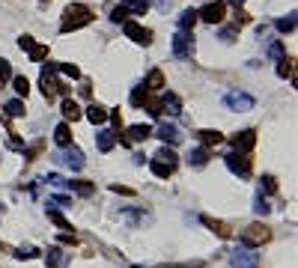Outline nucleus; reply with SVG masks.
<instances>
[{
  "label": "nucleus",
  "instance_id": "obj_28",
  "mask_svg": "<svg viewBox=\"0 0 298 268\" xmlns=\"http://www.w3.org/2000/svg\"><path fill=\"white\" fill-rule=\"evenodd\" d=\"M45 57H48V48H45V45H33V51H30V60H33V63H42Z\"/></svg>",
  "mask_w": 298,
  "mask_h": 268
},
{
  "label": "nucleus",
  "instance_id": "obj_40",
  "mask_svg": "<svg viewBox=\"0 0 298 268\" xmlns=\"http://www.w3.org/2000/svg\"><path fill=\"white\" fill-rule=\"evenodd\" d=\"M263 185H266V191H278V182H275V176H263Z\"/></svg>",
  "mask_w": 298,
  "mask_h": 268
},
{
  "label": "nucleus",
  "instance_id": "obj_31",
  "mask_svg": "<svg viewBox=\"0 0 298 268\" xmlns=\"http://www.w3.org/2000/svg\"><path fill=\"white\" fill-rule=\"evenodd\" d=\"M194 24H197V12H194V9H188V12L182 15V30H191Z\"/></svg>",
  "mask_w": 298,
  "mask_h": 268
},
{
  "label": "nucleus",
  "instance_id": "obj_38",
  "mask_svg": "<svg viewBox=\"0 0 298 268\" xmlns=\"http://www.w3.org/2000/svg\"><path fill=\"white\" fill-rule=\"evenodd\" d=\"M15 257H18V260H33V257H36V248H18Z\"/></svg>",
  "mask_w": 298,
  "mask_h": 268
},
{
  "label": "nucleus",
  "instance_id": "obj_5",
  "mask_svg": "<svg viewBox=\"0 0 298 268\" xmlns=\"http://www.w3.org/2000/svg\"><path fill=\"white\" fill-rule=\"evenodd\" d=\"M227 167L239 176H251V155L248 152H233V155H227Z\"/></svg>",
  "mask_w": 298,
  "mask_h": 268
},
{
  "label": "nucleus",
  "instance_id": "obj_43",
  "mask_svg": "<svg viewBox=\"0 0 298 268\" xmlns=\"http://www.w3.org/2000/svg\"><path fill=\"white\" fill-rule=\"evenodd\" d=\"M60 242H63V245H78V239H75V236H69V233H66V236H60Z\"/></svg>",
  "mask_w": 298,
  "mask_h": 268
},
{
  "label": "nucleus",
  "instance_id": "obj_3",
  "mask_svg": "<svg viewBox=\"0 0 298 268\" xmlns=\"http://www.w3.org/2000/svg\"><path fill=\"white\" fill-rule=\"evenodd\" d=\"M224 15H227V3H224V0L206 3V6L197 12V18H200V21H206V24H221V21H224Z\"/></svg>",
  "mask_w": 298,
  "mask_h": 268
},
{
  "label": "nucleus",
  "instance_id": "obj_33",
  "mask_svg": "<svg viewBox=\"0 0 298 268\" xmlns=\"http://www.w3.org/2000/svg\"><path fill=\"white\" fill-rule=\"evenodd\" d=\"M191 161H194V164H206V161H209V149H206V146H203V149H197V152L191 155Z\"/></svg>",
  "mask_w": 298,
  "mask_h": 268
},
{
  "label": "nucleus",
  "instance_id": "obj_9",
  "mask_svg": "<svg viewBox=\"0 0 298 268\" xmlns=\"http://www.w3.org/2000/svg\"><path fill=\"white\" fill-rule=\"evenodd\" d=\"M203 224L218 236V239H230L233 236V227L230 224H224V221H215V218H203Z\"/></svg>",
  "mask_w": 298,
  "mask_h": 268
},
{
  "label": "nucleus",
  "instance_id": "obj_8",
  "mask_svg": "<svg viewBox=\"0 0 298 268\" xmlns=\"http://www.w3.org/2000/svg\"><path fill=\"white\" fill-rule=\"evenodd\" d=\"M143 89H146V92H161V89H164V72H161V69H152V72L146 75Z\"/></svg>",
  "mask_w": 298,
  "mask_h": 268
},
{
  "label": "nucleus",
  "instance_id": "obj_16",
  "mask_svg": "<svg viewBox=\"0 0 298 268\" xmlns=\"http://www.w3.org/2000/svg\"><path fill=\"white\" fill-rule=\"evenodd\" d=\"M146 137H152V128H149V125L140 122V125H131V128H128V140H131V143H134V140H146Z\"/></svg>",
  "mask_w": 298,
  "mask_h": 268
},
{
  "label": "nucleus",
  "instance_id": "obj_1",
  "mask_svg": "<svg viewBox=\"0 0 298 268\" xmlns=\"http://www.w3.org/2000/svg\"><path fill=\"white\" fill-rule=\"evenodd\" d=\"M90 21H93V9H90V6H84V3H69L66 12H63L60 30H63V33H72V30H78V27H84V24H90Z\"/></svg>",
  "mask_w": 298,
  "mask_h": 268
},
{
  "label": "nucleus",
  "instance_id": "obj_15",
  "mask_svg": "<svg viewBox=\"0 0 298 268\" xmlns=\"http://www.w3.org/2000/svg\"><path fill=\"white\" fill-rule=\"evenodd\" d=\"M54 140H57L60 146H69V143H72V128H69V122H60V125L54 128Z\"/></svg>",
  "mask_w": 298,
  "mask_h": 268
},
{
  "label": "nucleus",
  "instance_id": "obj_17",
  "mask_svg": "<svg viewBox=\"0 0 298 268\" xmlns=\"http://www.w3.org/2000/svg\"><path fill=\"white\" fill-rule=\"evenodd\" d=\"M113 143H116V134H113V131H101V134H99V149H101V152H110Z\"/></svg>",
  "mask_w": 298,
  "mask_h": 268
},
{
  "label": "nucleus",
  "instance_id": "obj_35",
  "mask_svg": "<svg viewBox=\"0 0 298 268\" xmlns=\"http://www.w3.org/2000/svg\"><path fill=\"white\" fill-rule=\"evenodd\" d=\"M293 27H296V18H281V21H278V30H281V33H290Z\"/></svg>",
  "mask_w": 298,
  "mask_h": 268
},
{
  "label": "nucleus",
  "instance_id": "obj_25",
  "mask_svg": "<svg viewBox=\"0 0 298 268\" xmlns=\"http://www.w3.org/2000/svg\"><path fill=\"white\" fill-rule=\"evenodd\" d=\"M146 98H149V92H146L143 87H137V89L131 92V104H134V107H143V104H146Z\"/></svg>",
  "mask_w": 298,
  "mask_h": 268
},
{
  "label": "nucleus",
  "instance_id": "obj_27",
  "mask_svg": "<svg viewBox=\"0 0 298 268\" xmlns=\"http://www.w3.org/2000/svg\"><path fill=\"white\" fill-rule=\"evenodd\" d=\"M143 107H146L152 116H161V113H164V110H161V98H152V95L146 98V104H143Z\"/></svg>",
  "mask_w": 298,
  "mask_h": 268
},
{
  "label": "nucleus",
  "instance_id": "obj_18",
  "mask_svg": "<svg viewBox=\"0 0 298 268\" xmlns=\"http://www.w3.org/2000/svg\"><path fill=\"white\" fill-rule=\"evenodd\" d=\"M158 137H161L164 143H176V140H179V131H176L173 125H161V128H158Z\"/></svg>",
  "mask_w": 298,
  "mask_h": 268
},
{
  "label": "nucleus",
  "instance_id": "obj_26",
  "mask_svg": "<svg viewBox=\"0 0 298 268\" xmlns=\"http://www.w3.org/2000/svg\"><path fill=\"white\" fill-rule=\"evenodd\" d=\"M6 113H9V116H24V101H21V98H12V101L6 104Z\"/></svg>",
  "mask_w": 298,
  "mask_h": 268
},
{
  "label": "nucleus",
  "instance_id": "obj_37",
  "mask_svg": "<svg viewBox=\"0 0 298 268\" xmlns=\"http://www.w3.org/2000/svg\"><path fill=\"white\" fill-rule=\"evenodd\" d=\"M278 75H281V78L293 75V60H281V66H278Z\"/></svg>",
  "mask_w": 298,
  "mask_h": 268
},
{
  "label": "nucleus",
  "instance_id": "obj_23",
  "mask_svg": "<svg viewBox=\"0 0 298 268\" xmlns=\"http://www.w3.org/2000/svg\"><path fill=\"white\" fill-rule=\"evenodd\" d=\"M12 87H15L18 95H27V92H30V81H27L24 75H15V78H12Z\"/></svg>",
  "mask_w": 298,
  "mask_h": 268
},
{
  "label": "nucleus",
  "instance_id": "obj_41",
  "mask_svg": "<svg viewBox=\"0 0 298 268\" xmlns=\"http://www.w3.org/2000/svg\"><path fill=\"white\" fill-rule=\"evenodd\" d=\"M69 164H75V167H81V164H84V158H81V152H78V149H72V155H69Z\"/></svg>",
  "mask_w": 298,
  "mask_h": 268
},
{
  "label": "nucleus",
  "instance_id": "obj_14",
  "mask_svg": "<svg viewBox=\"0 0 298 268\" xmlns=\"http://www.w3.org/2000/svg\"><path fill=\"white\" fill-rule=\"evenodd\" d=\"M200 143H203L206 149H212V146L224 143V134H221V131H212V128H206V131H200Z\"/></svg>",
  "mask_w": 298,
  "mask_h": 268
},
{
  "label": "nucleus",
  "instance_id": "obj_19",
  "mask_svg": "<svg viewBox=\"0 0 298 268\" xmlns=\"http://www.w3.org/2000/svg\"><path fill=\"white\" fill-rule=\"evenodd\" d=\"M155 158H158V161H164V164H170V167H176V161H179V155H176L173 149H167V146H161Z\"/></svg>",
  "mask_w": 298,
  "mask_h": 268
},
{
  "label": "nucleus",
  "instance_id": "obj_42",
  "mask_svg": "<svg viewBox=\"0 0 298 268\" xmlns=\"http://www.w3.org/2000/svg\"><path fill=\"white\" fill-rule=\"evenodd\" d=\"M110 191H113V194H125V197H131V194H134V191H131V188H125V185H110Z\"/></svg>",
  "mask_w": 298,
  "mask_h": 268
},
{
  "label": "nucleus",
  "instance_id": "obj_6",
  "mask_svg": "<svg viewBox=\"0 0 298 268\" xmlns=\"http://www.w3.org/2000/svg\"><path fill=\"white\" fill-rule=\"evenodd\" d=\"M125 36L134 39L137 45H149V42H152V30H146V27H140V24H134V21H125Z\"/></svg>",
  "mask_w": 298,
  "mask_h": 268
},
{
  "label": "nucleus",
  "instance_id": "obj_36",
  "mask_svg": "<svg viewBox=\"0 0 298 268\" xmlns=\"http://www.w3.org/2000/svg\"><path fill=\"white\" fill-rule=\"evenodd\" d=\"M33 45H36V42H33V36H21V39H18V48H21V51H27V54L33 51Z\"/></svg>",
  "mask_w": 298,
  "mask_h": 268
},
{
  "label": "nucleus",
  "instance_id": "obj_2",
  "mask_svg": "<svg viewBox=\"0 0 298 268\" xmlns=\"http://www.w3.org/2000/svg\"><path fill=\"white\" fill-rule=\"evenodd\" d=\"M272 239V230L266 227V224H251L245 233H242V242L248 245V248H260V245H266Z\"/></svg>",
  "mask_w": 298,
  "mask_h": 268
},
{
  "label": "nucleus",
  "instance_id": "obj_24",
  "mask_svg": "<svg viewBox=\"0 0 298 268\" xmlns=\"http://www.w3.org/2000/svg\"><path fill=\"white\" fill-rule=\"evenodd\" d=\"M152 173H155L158 179H167V176L173 173V167H170V164H164V161H152Z\"/></svg>",
  "mask_w": 298,
  "mask_h": 268
},
{
  "label": "nucleus",
  "instance_id": "obj_10",
  "mask_svg": "<svg viewBox=\"0 0 298 268\" xmlns=\"http://www.w3.org/2000/svg\"><path fill=\"white\" fill-rule=\"evenodd\" d=\"M161 110H167L170 116H176V113L182 110V101H179V95H176V92H164V95H161Z\"/></svg>",
  "mask_w": 298,
  "mask_h": 268
},
{
  "label": "nucleus",
  "instance_id": "obj_22",
  "mask_svg": "<svg viewBox=\"0 0 298 268\" xmlns=\"http://www.w3.org/2000/svg\"><path fill=\"white\" fill-rule=\"evenodd\" d=\"M173 51H176V57H185V54H188V36H185V33H179V36L173 39Z\"/></svg>",
  "mask_w": 298,
  "mask_h": 268
},
{
  "label": "nucleus",
  "instance_id": "obj_30",
  "mask_svg": "<svg viewBox=\"0 0 298 268\" xmlns=\"http://www.w3.org/2000/svg\"><path fill=\"white\" fill-rule=\"evenodd\" d=\"M48 221H54V224H57L60 230H72V224H69V221H66V218H63L60 212H48Z\"/></svg>",
  "mask_w": 298,
  "mask_h": 268
},
{
  "label": "nucleus",
  "instance_id": "obj_13",
  "mask_svg": "<svg viewBox=\"0 0 298 268\" xmlns=\"http://www.w3.org/2000/svg\"><path fill=\"white\" fill-rule=\"evenodd\" d=\"M84 116H87V119H90L93 125H101V122H107V110H104L101 104H90Z\"/></svg>",
  "mask_w": 298,
  "mask_h": 268
},
{
  "label": "nucleus",
  "instance_id": "obj_39",
  "mask_svg": "<svg viewBox=\"0 0 298 268\" xmlns=\"http://www.w3.org/2000/svg\"><path fill=\"white\" fill-rule=\"evenodd\" d=\"M248 21H251V15H248L245 9H239V6H236V24H248Z\"/></svg>",
  "mask_w": 298,
  "mask_h": 268
},
{
  "label": "nucleus",
  "instance_id": "obj_29",
  "mask_svg": "<svg viewBox=\"0 0 298 268\" xmlns=\"http://www.w3.org/2000/svg\"><path fill=\"white\" fill-rule=\"evenodd\" d=\"M57 69H60L66 78H81V69H78V66H72V63H60Z\"/></svg>",
  "mask_w": 298,
  "mask_h": 268
},
{
  "label": "nucleus",
  "instance_id": "obj_11",
  "mask_svg": "<svg viewBox=\"0 0 298 268\" xmlns=\"http://www.w3.org/2000/svg\"><path fill=\"white\" fill-rule=\"evenodd\" d=\"M63 116H66V122H78L81 116H84V110L78 107V101H72V98H63Z\"/></svg>",
  "mask_w": 298,
  "mask_h": 268
},
{
  "label": "nucleus",
  "instance_id": "obj_21",
  "mask_svg": "<svg viewBox=\"0 0 298 268\" xmlns=\"http://www.w3.org/2000/svg\"><path fill=\"white\" fill-rule=\"evenodd\" d=\"M122 6H125L128 12H134V15H143V12L149 9V0H125Z\"/></svg>",
  "mask_w": 298,
  "mask_h": 268
},
{
  "label": "nucleus",
  "instance_id": "obj_20",
  "mask_svg": "<svg viewBox=\"0 0 298 268\" xmlns=\"http://www.w3.org/2000/svg\"><path fill=\"white\" fill-rule=\"evenodd\" d=\"M72 185V191H78L81 197H90L93 191H96V185H90V182H84V179H75V182H69Z\"/></svg>",
  "mask_w": 298,
  "mask_h": 268
},
{
  "label": "nucleus",
  "instance_id": "obj_4",
  "mask_svg": "<svg viewBox=\"0 0 298 268\" xmlns=\"http://www.w3.org/2000/svg\"><path fill=\"white\" fill-rule=\"evenodd\" d=\"M54 72H57V66H48V69H42V78H39V84H42V95H45L48 101L57 98V92H60V84H57Z\"/></svg>",
  "mask_w": 298,
  "mask_h": 268
},
{
  "label": "nucleus",
  "instance_id": "obj_34",
  "mask_svg": "<svg viewBox=\"0 0 298 268\" xmlns=\"http://www.w3.org/2000/svg\"><path fill=\"white\" fill-rule=\"evenodd\" d=\"M110 18H113V21H125V18H128V9L119 3V6H113V15H110Z\"/></svg>",
  "mask_w": 298,
  "mask_h": 268
},
{
  "label": "nucleus",
  "instance_id": "obj_32",
  "mask_svg": "<svg viewBox=\"0 0 298 268\" xmlns=\"http://www.w3.org/2000/svg\"><path fill=\"white\" fill-rule=\"evenodd\" d=\"M9 78H12V66H9L6 60H0V87H3Z\"/></svg>",
  "mask_w": 298,
  "mask_h": 268
},
{
  "label": "nucleus",
  "instance_id": "obj_12",
  "mask_svg": "<svg viewBox=\"0 0 298 268\" xmlns=\"http://www.w3.org/2000/svg\"><path fill=\"white\" fill-rule=\"evenodd\" d=\"M45 263H48L51 268H66V263H69V257H66V254H63L60 248H51V251L45 254Z\"/></svg>",
  "mask_w": 298,
  "mask_h": 268
},
{
  "label": "nucleus",
  "instance_id": "obj_7",
  "mask_svg": "<svg viewBox=\"0 0 298 268\" xmlns=\"http://www.w3.org/2000/svg\"><path fill=\"white\" fill-rule=\"evenodd\" d=\"M230 143L236 146V152H248V149H254V143H257V131H239V134L230 137Z\"/></svg>",
  "mask_w": 298,
  "mask_h": 268
}]
</instances>
